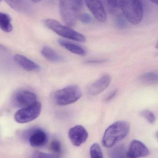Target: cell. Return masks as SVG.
I'll return each instance as SVG.
<instances>
[{"mask_svg": "<svg viewBox=\"0 0 158 158\" xmlns=\"http://www.w3.org/2000/svg\"><path fill=\"white\" fill-rule=\"evenodd\" d=\"M130 130V124L127 122L119 121L114 123L106 130L102 139V144L105 147H112L116 143L125 138Z\"/></svg>", "mask_w": 158, "mask_h": 158, "instance_id": "6da1fadb", "label": "cell"}, {"mask_svg": "<svg viewBox=\"0 0 158 158\" xmlns=\"http://www.w3.org/2000/svg\"><path fill=\"white\" fill-rule=\"evenodd\" d=\"M122 15L131 24L137 25L143 20V8L141 0H118Z\"/></svg>", "mask_w": 158, "mask_h": 158, "instance_id": "7a4b0ae2", "label": "cell"}, {"mask_svg": "<svg viewBox=\"0 0 158 158\" xmlns=\"http://www.w3.org/2000/svg\"><path fill=\"white\" fill-rule=\"evenodd\" d=\"M82 0H59L61 18L69 27L76 24L79 16Z\"/></svg>", "mask_w": 158, "mask_h": 158, "instance_id": "3957f363", "label": "cell"}, {"mask_svg": "<svg viewBox=\"0 0 158 158\" xmlns=\"http://www.w3.org/2000/svg\"><path fill=\"white\" fill-rule=\"evenodd\" d=\"M44 24L47 28L61 37L80 42L86 41V37L83 34L74 30L68 26L62 25L57 20L48 19L45 20Z\"/></svg>", "mask_w": 158, "mask_h": 158, "instance_id": "277c9868", "label": "cell"}, {"mask_svg": "<svg viewBox=\"0 0 158 158\" xmlns=\"http://www.w3.org/2000/svg\"><path fill=\"white\" fill-rule=\"evenodd\" d=\"M82 96L81 89L76 85H71L57 91L54 99L57 105L66 106L79 100Z\"/></svg>", "mask_w": 158, "mask_h": 158, "instance_id": "5b68a950", "label": "cell"}, {"mask_svg": "<svg viewBox=\"0 0 158 158\" xmlns=\"http://www.w3.org/2000/svg\"><path fill=\"white\" fill-rule=\"evenodd\" d=\"M41 105L37 102L28 107L20 109L15 115L14 118L18 123H26L36 119L41 111Z\"/></svg>", "mask_w": 158, "mask_h": 158, "instance_id": "8992f818", "label": "cell"}, {"mask_svg": "<svg viewBox=\"0 0 158 158\" xmlns=\"http://www.w3.org/2000/svg\"><path fill=\"white\" fill-rule=\"evenodd\" d=\"M12 104L20 108L28 107L37 102L36 95L28 90H20L14 94L12 98Z\"/></svg>", "mask_w": 158, "mask_h": 158, "instance_id": "52a82bcc", "label": "cell"}, {"mask_svg": "<svg viewBox=\"0 0 158 158\" xmlns=\"http://www.w3.org/2000/svg\"><path fill=\"white\" fill-rule=\"evenodd\" d=\"M85 4L96 19L100 22L106 20L105 9L102 0H84Z\"/></svg>", "mask_w": 158, "mask_h": 158, "instance_id": "ba28073f", "label": "cell"}, {"mask_svg": "<svg viewBox=\"0 0 158 158\" xmlns=\"http://www.w3.org/2000/svg\"><path fill=\"white\" fill-rule=\"evenodd\" d=\"M68 136L73 145L79 147L86 142L88 137V133L83 126L76 125L70 129Z\"/></svg>", "mask_w": 158, "mask_h": 158, "instance_id": "9c48e42d", "label": "cell"}, {"mask_svg": "<svg viewBox=\"0 0 158 158\" xmlns=\"http://www.w3.org/2000/svg\"><path fill=\"white\" fill-rule=\"evenodd\" d=\"M29 143L33 148H41L45 145L48 141L46 133L39 129H34L27 131Z\"/></svg>", "mask_w": 158, "mask_h": 158, "instance_id": "30bf717a", "label": "cell"}, {"mask_svg": "<svg viewBox=\"0 0 158 158\" xmlns=\"http://www.w3.org/2000/svg\"><path fill=\"white\" fill-rule=\"evenodd\" d=\"M149 151L146 146L138 140L132 141L130 144L129 150L126 153L127 157L138 158L147 156Z\"/></svg>", "mask_w": 158, "mask_h": 158, "instance_id": "8fae6325", "label": "cell"}, {"mask_svg": "<svg viewBox=\"0 0 158 158\" xmlns=\"http://www.w3.org/2000/svg\"><path fill=\"white\" fill-rule=\"evenodd\" d=\"M111 81V78L110 76L104 75L89 86L88 93L89 94L92 96L99 94L108 87Z\"/></svg>", "mask_w": 158, "mask_h": 158, "instance_id": "7c38bea8", "label": "cell"}, {"mask_svg": "<svg viewBox=\"0 0 158 158\" xmlns=\"http://www.w3.org/2000/svg\"><path fill=\"white\" fill-rule=\"evenodd\" d=\"M14 60L26 71H38L41 69V67L38 64L22 55H15L14 56Z\"/></svg>", "mask_w": 158, "mask_h": 158, "instance_id": "4fadbf2b", "label": "cell"}, {"mask_svg": "<svg viewBox=\"0 0 158 158\" xmlns=\"http://www.w3.org/2000/svg\"><path fill=\"white\" fill-rule=\"evenodd\" d=\"M41 53L45 59L50 62L58 63L63 60V57L61 56L49 46H44L41 51Z\"/></svg>", "mask_w": 158, "mask_h": 158, "instance_id": "5bb4252c", "label": "cell"}, {"mask_svg": "<svg viewBox=\"0 0 158 158\" xmlns=\"http://www.w3.org/2000/svg\"><path fill=\"white\" fill-rule=\"evenodd\" d=\"M58 43L62 47L73 53L80 56L84 55L86 53V52L83 48L75 44L63 40H59Z\"/></svg>", "mask_w": 158, "mask_h": 158, "instance_id": "9a60e30c", "label": "cell"}, {"mask_svg": "<svg viewBox=\"0 0 158 158\" xmlns=\"http://www.w3.org/2000/svg\"><path fill=\"white\" fill-rule=\"evenodd\" d=\"M0 29L7 33L13 30L11 17L9 15L3 12H0Z\"/></svg>", "mask_w": 158, "mask_h": 158, "instance_id": "2e32d148", "label": "cell"}, {"mask_svg": "<svg viewBox=\"0 0 158 158\" xmlns=\"http://www.w3.org/2000/svg\"><path fill=\"white\" fill-rule=\"evenodd\" d=\"M140 80L143 83L147 85L157 84L158 81V74L156 72H149L141 75Z\"/></svg>", "mask_w": 158, "mask_h": 158, "instance_id": "e0dca14e", "label": "cell"}, {"mask_svg": "<svg viewBox=\"0 0 158 158\" xmlns=\"http://www.w3.org/2000/svg\"><path fill=\"white\" fill-rule=\"evenodd\" d=\"M125 149L122 145L116 147L109 151L110 158H125Z\"/></svg>", "mask_w": 158, "mask_h": 158, "instance_id": "ac0fdd59", "label": "cell"}, {"mask_svg": "<svg viewBox=\"0 0 158 158\" xmlns=\"http://www.w3.org/2000/svg\"><path fill=\"white\" fill-rule=\"evenodd\" d=\"M11 8L17 11H23L25 9L24 0H4Z\"/></svg>", "mask_w": 158, "mask_h": 158, "instance_id": "d6986e66", "label": "cell"}, {"mask_svg": "<svg viewBox=\"0 0 158 158\" xmlns=\"http://www.w3.org/2000/svg\"><path fill=\"white\" fill-rule=\"evenodd\" d=\"M90 152L91 158H103L102 149L97 143H95L91 146Z\"/></svg>", "mask_w": 158, "mask_h": 158, "instance_id": "ffe728a7", "label": "cell"}, {"mask_svg": "<svg viewBox=\"0 0 158 158\" xmlns=\"http://www.w3.org/2000/svg\"><path fill=\"white\" fill-rule=\"evenodd\" d=\"M109 11L111 14H114L117 12L118 8V0H104Z\"/></svg>", "mask_w": 158, "mask_h": 158, "instance_id": "44dd1931", "label": "cell"}, {"mask_svg": "<svg viewBox=\"0 0 158 158\" xmlns=\"http://www.w3.org/2000/svg\"><path fill=\"white\" fill-rule=\"evenodd\" d=\"M140 114H141V116L143 117L148 121V123L151 124H153L156 122V118L155 115L150 110H144L141 111Z\"/></svg>", "mask_w": 158, "mask_h": 158, "instance_id": "7402d4cb", "label": "cell"}, {"mask_svg": "<svg viewBox=\"0 0 158 158\" xmlns=\"http://www.w3.org/2000/svg\"><path fill=\"white\" fill-rule=\"evenodd\" d=\"M127 19L123 15L119 14L116 19V23L117 27L120 29H124L127 26Z\"/></svg>", "mask_w": 158, "mask_h": 158, "instance_id": "603a6c76", "label": "cell"}, {"mask_svg": "<svg viewBox=\"0 0 158 158\" xmlns=\"http://www.w3.org/2000/svg\"><path fill=\"white\" fill-rule=\"evenodd\" d=\"M32 158H60L58 156L48 153L36 151L32 154Z\"/></svg>", "mask_w": 158, "mask_h": 158, "instance_id": "cb8c5ba5", "label": "cell"}, {"mask_svg": "<svg viewBox=\"0 0 158 158\" xmlns=\"http://www.w3.org/2000/svg\"><path fill=\"white\" fill-rule=\"evenodd\" d=\"M50 147H51L52 151L54 153H57V154L61 153L62 146H61L60 142L58 140H55L52 141Z\"/></svg>", "mask_w": 158, "mask_h": 158, "instance_id": "d4e9b609", "label": "cell"}, {"mask_svg": "<svg viewBox=\"0 0 158 158\" xmlns=\"http://www.w3.org/2000/svg\"><path fill=\"white\" fill-rule=\"evenodd\" d=\"M79 19L83 24H88L91 23L92 20V17L87 13H83L80 15Z\"/></svg>", "mask_w": 158, "mask_h": 158, "instance_id": "484cf974", "label": "cell"}, {"mask_svg": "<svg viewBox=\"0 0 158 158\" xmlns=\"http://www.w3.org/2000/svg\"><path fill=\"white\" fill-rule=\"evenodd\" d=\"M117 94V90H114V91L111 92L110 94L108 95L107 97L106 98L105 100L107 101H109L111 100L113 98L115 97V96Z\"/></svg>", "mask_w": 158, "mask_h": 158, "instance_id": "4316f807", "label": "cell"}, {"mask_svg": "<svg viewBox=\"0 0 158 158\" xmlns=\"http://www.w3.org/2000/svg\"><path fill=\"white\" fill-rule=\"evenodd\" d=\"M105 62V60H90V61H87V63L88 64H101Z\"/></svg>", "mask_w": 158, "mask_h": 158, "instance_id": "83f0119b", "label": "cell"}, {"mask_svg": "<svg viewBox=\"0 0 158 158\" xmlns=\"http://www.w3.org/2000/svg\"><path fill=\"white\" fill-rule=\"evenodd\" d=\"M6 51H7V49H6V48L3 45L0 44V53L5 52Z\"/></svg>", "mask_w": 158, "mask_h": 158, "instance_id": "f1b7e54d", "label": "cell"}, {"mask_svg": "<svg viewBox=\"0 0 158 158\" xmlns=\"http://www.w3.org/2000/svg\"><path fill=\"white\" fill-rule=\"evenodd\" d=\"M149 1L156 4H158V0H149Z\"/></svg>", "mask_w": 158, "mask_h": 158, "instance_id": "f546056e", "label": "cell"}, {"mask_svg": "<svg viewBox=\"0 0 158 158\" xmlns=\"http://www.w3.org/2000/svg\"><path fill=\"white\" fill-rule=\"evenodd\" d=\"M34 3H38L39 2H41V0H31Z\"/></svg>", "mask_w": 158, "mask_h": 158, "instance_id": "4dcf8cb0", "label": "cell"}, {"mask_svg": "<svg viewBox=\"0 0 158 158\" xmlns=\"http://www.w3.org/2000/svg\"><path fill=\"white\" fill-rule=\"evenodd\" d=\"M1 0H0V2H1Z\"/></svg>", "mask_w": 158, "mask_h": 158, "instance_id": "1f68e13d", "label": "cell"}]
</instances>
